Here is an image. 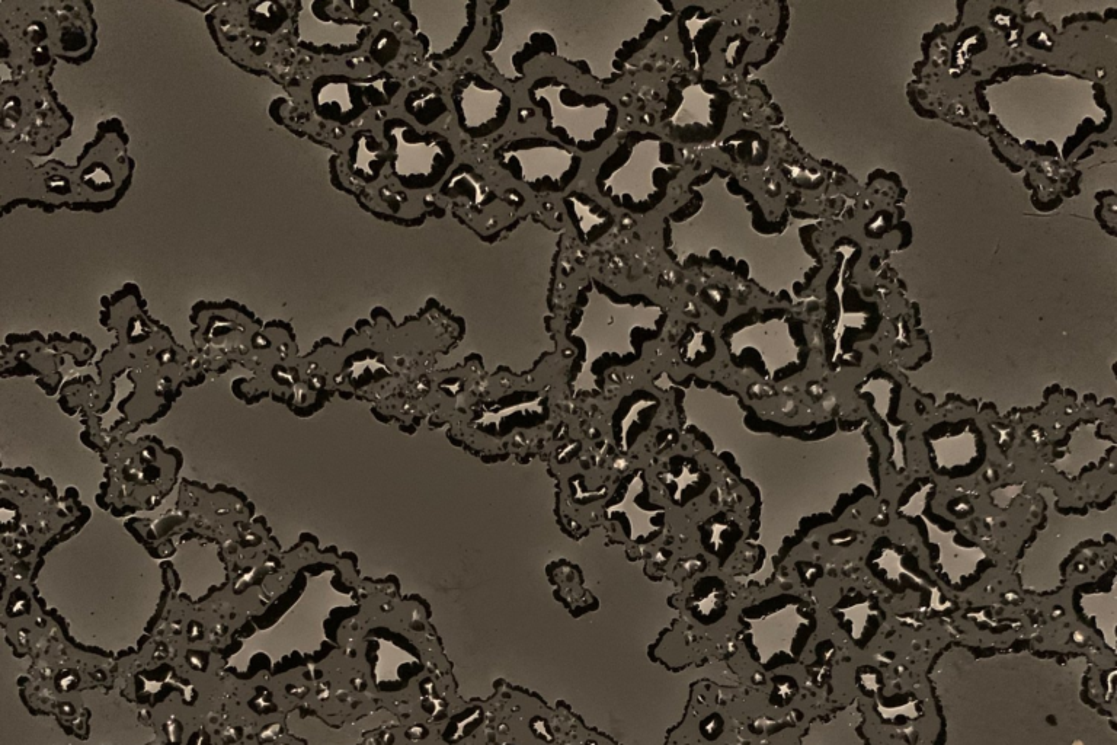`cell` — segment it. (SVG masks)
I'll use <instances>...</instances> for the list:
<instances>
[{
    "instance_id": "cell-1",
    "label": "cell",
    "mask_w": 1117,
    "mask_h": 745,
    "mask_svg": "<svg viewBox=\"0 0 1117 745\" xmlns=\"http://www.w3.org/2000/svg\"><path fill=\"white\" fill-rule=\"evenodd\" d=\"M694 209L665 217L664 249L681 270L712 260L768 294L789 289L811 257L787 227L764 229L757 198L735 174L713 168L688 187Z\"/></svg>"
},
{
    "instance_id": "cell-2",
    "label": "cell",
    "mask_w": 1117,
    "mask_h": 745,
    "mask_svg": "<svg viewBox=\"0 0 1117 745\" xmlns=\"http://www.w3.org/2000/svg\"><path fill=\"white\" fill-rule=\"evenodd\" d=\"M681 171L674 147L654 133H632L601 166L597 185L611 203L632 214L655 210Z\"/></svg>"
},
{
    "instance_id": "cell-3",
    "label": "cell",
    "mask_w": 1117,
    "mask_h": 745,
    "mask_svg": "<svg viewBox=\"0 0 1117 745\" xmlns=\"http://www.w3.org/2000/svg\"><path fill=\"white\" fill-rule=\"evenodd\" d=\"M539 99L549 104L552 130L565 131L569 142L579 149L603 145L619 121V110L606 98L592 97L591 102L569 104L563 97V88L549 86L539 91Z\"/></svg>"
}]
</instances>
